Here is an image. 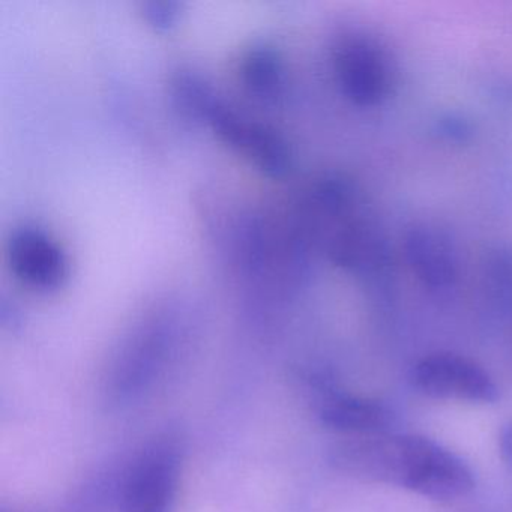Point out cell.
<instances>
[{
  "label": "cell",
  "instance_id": "6da1fadb",
  "mask_svg": "<svg viewBox=\"0 0 512 512\" xmlns=\"http://www.w3.org/2000/svg\"><path fill=\"white\" fill-rule=\"evenodd\" d=\"M329 464L358 481L404 488L437 502L467 496L476 484L463 458L416 434L346 437L329 449Z\"/></svg>",
  "mask_w": 512,
  "mask_h": 512
},
{
  "label": "cell",
  "instance_id": "7a4b0ae2",
  "mask_svg": "<svg viewBox=\"0 0 512 512\" xmlns=\"http://www.w3.org/2000/svg\"><path fill=\"white\" fill-rule=\"evenodd\" d=\"M176 89L182 106L194 119L205 121L224 145L247 158L257 169L274 178H281L292 169V149L274 128L227 106L194 77L182 76Z\"/></svg>",
  "mask_w": 512,
  "mask_h": 512
},
{
  "label": "cell",
  "instance_id": "3957f363",
  "mask_svg": "<svg viewBox=\"0 0 512 512\" xmlns=\"http://www.w3.org/2000/svg\"><path fill=\"white\" fill-rule=\"evenodd\" d=\"M332 70L341 94L359 107L385 103L397 79L388 47L361 29L338 35L332 47Z\"/></svg>",
  "mask_w": 512,
  "mask_h": 512
},
{
  "label": "cell",
  "instance_id": "277c9868",
  "mask_svg": "<svg viewBox=\"0 0 512 512\" xmlns=\"http://www.w3.org/2000/svg\"><path fill=\"white\" fill-rule=\"evenodd\" d=\"M181 467L182 448L176 437L148 443L119 478L118 512H172Z\"/></svg>",
  "mask_w": 512,
  "mask_h": 512
},
{
  "label": "cell",
  "instance_id": "5b68a950",
  "mask_svg": "<svg viewBox=\"0 0 512 512\" xmlns=\"http://www.w3.org/2000/svg\"><path fill=\"white\" fill-rule=\"evenodd\" d=\"M176 323L157 317L122 347L109 374V395L115 403H131L152 388L175 349Z\"/></svg>",
  "mask_w": 512,
  "mask_h": 512
},
{
  "label": "cell",
  "instance_id": "8992f818",
  "mask_svg": "<svg viewBox=\"0 0 512 512\" xmlns=\"http://www.w3.org/2000/svg\"><path fill=\"white\" fill-rule=\"evenodd\" d=\"M410 383L419 394L434 400L491 404L500 395L487 370L451 352L431 353L419 359L410 371Z\"/></svg>",
  "mask_w": 512,
  "mask_h": 512
},
{
  "label": "cell",
  "instance_id": "52a82bcc",
  "mask_svg": "<svg viewBox=\"0 0 512 512\" xmlns=\"http://www.w3.org/2000/svg\"><path fill=\"white\" fill-rule=\"evenodd\" d=\"M404 256L416 280L430 292L446 293L457 287L460 253L454 236L440 224H413L404 236Z\"/></svg>",
  "mask_w": 512,
  "mask_h": 512
},
{
  "label": "cell",
  "instance_id": "ba28073f",
  "mask_svg": "<svg viewBox=\"0 0 512 512\" xmlns=\"http://www.w3.org/2000/svg\"><path fill=\"white\" fill-rule=\"evenodd\" d=\"M8 260L17 280L37 292H56L68 278V260L61 245L37 227L14 232Z\"/></svg>",
  "mask_w": 512,
  "mask_h": 512
},
{
  "label": "cell",
  "instance_id": "9c48e42d",
  "mask_svg": "<svg viewBox=\"0 0 512 512\" xmlns=\"http://www.w3.org/2000/svg\"><path fill=\"white\" fill-rule=\"evenodd\" d=\"M319 418L325 427L337 433L364 436L386 433L394 415L382 401L328 389L320 401Z\"/></svg>",
  "mask_w": 512,
  "mask_h": 512
},
{
  "label": "cell",
  "instance_id": "30bf717a",
  "mask_svg": "<svg viewBox=\"0 0 512 512\" xmlns=\"http://www.w3.org/2000/svg\"><path fill=\"white\" fill-rule=\"evenodd\" d=\"M241 79L251 97L265 104H278L286 94V71L274 50L260 47L245 55Z\"/></svg>",
  "mask_w": 512,
  "mask_h": 512
},
{
  "label": "cell",
  "instance_id": "8fae6325",
  "mask_svg": "<svg viewBox=\"0 0 512 512\" xmlns=\"http://www.w3.org/2000/svg\"><path fill=\"white\" fill-rule=\"evenodd\" d=\"M145 16L148 22L155 26V28H170L175 23L176 16H178L176 4H167V2L157 4V2H152V4H148L145 7Z\"/></svg>",
  "mask_w": 512,
  "mask_h": 512
},
{
  "label": "cell",
  "instance_id": "7c38bea8",
  "mask_svg": "<svg viewBox=\"0 0 512 512\" xmlns=\"http://www.w3.org/2000/svg\"><path fill=\"white\" fill-rule=\"evenodd\" d=\"M497 445H499L500 460L512 475V421L505 422L500 427Z\"/></svg>",
  "mask_w": 512,
  "mask_h": 512
}]
</instances>
